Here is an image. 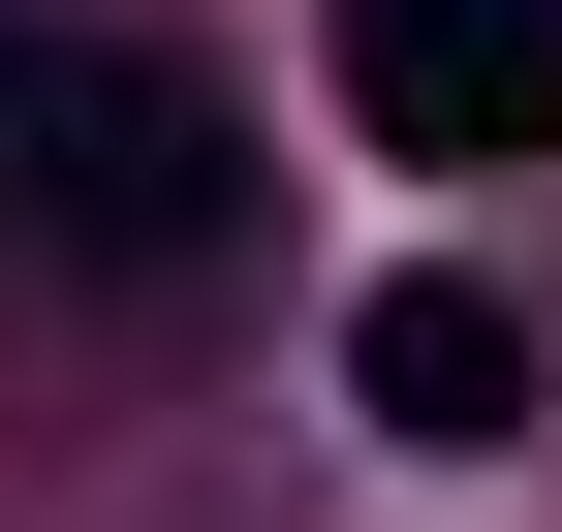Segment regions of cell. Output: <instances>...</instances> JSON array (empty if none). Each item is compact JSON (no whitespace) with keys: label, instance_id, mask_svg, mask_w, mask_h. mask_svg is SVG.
<instances>
[{"label":"cell","instance_id":"obj_3","mask_svg":"<svg viewBox=\"0 0 562 532\" xmlns=\"http://www.w3.org/2000/svg\"><path fill=\"white\" fill-rule=\"evenodd\" d=\"M344 376H375V439H531V313L501 282H375Z\"/></svg>","mask_w":562,"mask_h":532},{"label":"cell","instance_id":"obj_1","mask_svg":"<svg viewBox=\"0 0 562 532\" xmlns=\"http://www.w3.org/2000/svg\"><path fill=\"white\" fill-rule=\"evenodd\" d=\"M0 251L63 282H220L250 251V95L157 32H0Z\"/></svg>","mask_w":562,"mask_h":532},{"label":"cell","instance_id":"obj_2","mask_svg":"<svg viewBox=\"0 0 562 532\" xmlns=\"http://www.w3.org/2000/svg\"><path fill=\"white\" fill-rule=\"evenodd\" d=\"M344 125L375 157H562V0H344Z\"/></svg>","mask_w":562,"mask_h":532}]
</instances>
